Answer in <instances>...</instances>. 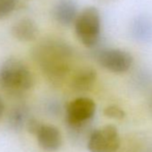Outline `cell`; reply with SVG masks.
<instances>
[{
	"label": "cell",
	"mask_w": 152,
	"mask_h": 152,
	"mask_svg": "<svg viewBox=\"0 0 152 152\" xmlns=\"http://www.w3.org/2000/svg\"><path fill=\"white\" fill-rule=\"evenodd\" d=\"M17 7V0H0V20L8 17Z\"/></svg>",
	"instance_id": "13"
},
{
	"label": "cell",
	"mask_w": 152,
	"mask_h": 152,
	"mask_svg": "<svg viewBox=\"0 0 152 152\" xmlns=\"http://www.w3.org/2000/svg\"><path fill=\"white\" fill-rule=\"evenodd\" d=\"M4 103H3V100L1 99V97H0V118H1L2 115H3V112H4Z\"/></svg>",
	"instance_id": "17"
},
{
	"label": "cell",
	"mask_w": 152,
	"mask_h": 152,
	"mask_svg": "<svg viewBox=\"0 0 152 152\" xmlns=\"http://www.w3.org/2000/svg\"><path fill=\"white\" fill-rule=\"evenodd\" d=\"M104 115L107 117L115 120H123L126 116V113L124 112V110L115 105H111L107 107L104 109Z\"/></svg>",
	"instance_id": "14"
},
{
	"label": "cell",
	"mask_w": 152,
	"mask_h": 152,
	"mask_svg": "<svg viewBox=\"0 0 152 152\" xmlns=\"http://www.w3.org/2000/svg\"><path fill=\"white\" fill-rule=\"evenodd\" d=\"M76 37L83 46L92 48L98 45L101 36V15L95 7H87L80 11L74 24Z\"/></svg>",
	"instance_id": "3"
},
{
	"label": "cell",
	"mask_w": 152,
	"mask_h": 152,
	"mask_svg": "<svg viewBox=\"0 0 152 152\" xmlns=\"http://www.w3.org/2000/svg\"><path fill=\"white\" fill-rule=\"evenodd\" d=\"M97 80V72L90 67L83 68L76 72L71 80V88L77 92L91 90Z\"/></svg>",
	"instance_id": "11"
},
{
	"label": "cell",
	"mask_w": 152,
	"mask_h": 152,
	"mask_svg": "<svg viewBox=\"0 0 152 152\" xmlns=\"http://www.w3.org/2000/svg\"><path fill=\"white\" fill-rule=\"evenodd\" d=\"M96 103L87 97H80L67 104L65 122L68 129L75 134H83L96 113Z\"/></svg>",
	"instance_id": "4"
},
{
	"label": "cell",
	"mask_w": 152,
	"mask_h": 152,
	"mask_svg": "<svg viewBox=\"0 0 152 152\" xmlns=\"http://www.w3.org/2000/svg\"><path fill=\"white\" fill-rule=\"evenodd\" d=\"M29 109L24 106H18L14 108L8 118L10 128L15 132H20L23 128H26L27 123L31 118Z\"/></svg>",
	"instance_id": "12"
},
{
	"label": "cell",
	"mask_w": 152,
	"mask_h": 152,
	"mask_svg": "<svg viewBox=\"0 0 152 152\" xmlns=\"http://www.w3.org/2000/svg\"><path fill=\"white\" fill-rule=\"evenodd\" d=\"M12 35L22 42H30L39 35V27L35 21L31 18H22L12 26Z\"/></svg>",
	"instance_id": "9"
},
{
	"label": "cell",
	"mask_w": 152,
	"mask_h": 152,
	"mask_svg": "<svg viewBox=\"0 0 152 152\" xmlns=\"http://www.w3.org/2000/svg\"><path fill=\"white\" fill-rule=\"evenodd\" d=\"M51 13L54 20L58 24L68 27L74 24L80 12L74 0H56Z\"/></svg>",
	"instance_id": "7"
},
{
	"label": "cell",
	"mask_w": 152,
	"mask_h": 152,
	"mask_svg": "<svg viewBox=\"0 0 152 152\" xmlns=\"http://www.w3.org/2000/svg\"><path fill=\"white\" fill-rule=\"evenodd\" d=\"M43 124H41L39 120H37L36 118L34 117H31L30 120L28 121L27 123V125H26V130L32 135H37L38 132L39 131L41 125Z\"/></svg>",
	"instance_id": "15"
},
{
	"label": "cell",
	"mask_w": 152,
	"mask_h": 152,
	"mask_svg": "<svg viewBox=\"0 0 152 152\" xmlns=\"http://www.w3.org/2000/svg\"><path fill=\"white\" fill-rule=\"evenodd\" d=\"M36 137L39 147L47 151L59 149L63 142L59 129L50 124H42Z\"/></svg>",
	"instance_id": "8"
},
{
	"label": "cell",
	"mask_w": 152,
	"mask_h": 152,
	"mask_svg": "<svg viewBox=\"0 0 152 152\" xmlns=\"http://www.w3.org/2000/svg\"><path fill=\"white\" fill-rule=\"evenodd\" d=\"M130 34L134 40L140 43L152 41V21L145 15L137 16L131 23Z\"/></svg>",
	"instance_id": "10"
},
{
	"label": "cell",
	"mask_w": 152,
	"mask_h": 152,
	"mask_svg": "<svg viewBox=\"0 0 152 152\" xmlns=\"http://www.w3.org/2000/svg\"><path fill=\"white\" fill-rule=\"evenodd\" d=\"M97 60L103 68L116 73L127 72L133 64L132 54L120 48L102 49L98 53Z\"/></svg>",
	"instance_id": "6"
},
{
	"label": "cell",
	"mask_w": 152,
	"mask_h": 152,
	"mask_svg": "<svg viewBox=\"0 0 152 152\" xmlns=\"http://www.w3.org/2000/svg\"><path fill=\"white\" fill-rule=\"evenodd\" d=\"M120 135L113 124H107L93 130L87 140L91 152H115L120 147Z\"/></svg>",
	"instance_id": "5"
},
{
	"label": "cell",
	"mask_w": 152,
	"mask_h": 152,
	"mask_svg": "<svg viewBox=\"0 0 152 152\" xmlns=\"http://www.w3.org/2000/svg\"><path fill=\"white\" fill-rule=\"evenodd\" d=\"M34 83L32 73L21 60L9 58L0 67V87L8 93L23 94Z\"/></svg>",
	"instance_id": "2"
},
{
	"label": "cell",
	"mask_w": 152,
	"mask_h": 152,
	"mask_svg": "<svg viewBox=\"0 0 152 152\" xmlns=\"http://www.w3.org/2000/svg\"><path fill=\"white\" fill-rule=\"evenodd\" d=\"M32 56L47 79L59 83L69 72L72 49L61 39H47L33 48Z\"/></svg>",
	"instance_id": "1"
},
{
	"label": "cell",
	"mask_w": 152,
	"mask_h": 152,
	"mask_svg": "<svg viewBox=\"0 0 152 152\" xmlns=\"http://www.w3.org/2000/svg\"><path fill=\"white\" fill-rule=\"evenodd\" d=\"M48 111L51 113V114H56L57 112H59V110H60V107H59V105H57L56 103H50L49 105H48Z\"/></svg>",
	"instance_id": "16"
}]
</instances>
